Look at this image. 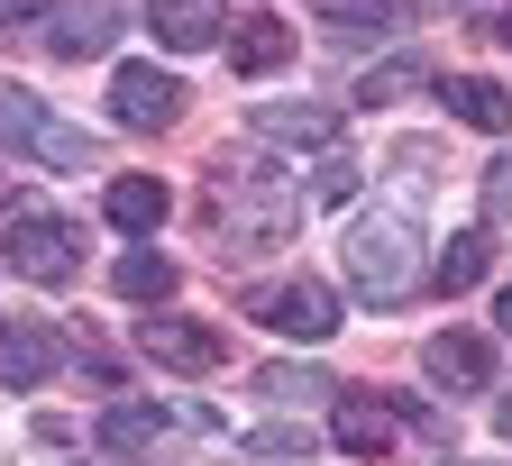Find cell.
Masks as SVG:
<instances>
[{"mask_svg":"<svg viewBox=\"0 0 512 466\" xmlns=\"http://www.w3.org/2000/svg\"><path fill=\"white\" fill-rule=\"evenodd\" d=\"M421 265H430V247H421V220H412V211L348 220V293H357V302H375V311L412 302V293H421Z\"/></svg>","mask_w":512,"mask_h":466,"instance_id":"1","label":"cell"},{"mask_svg":"<svg viewBox=\"0 0 512 466\" xmlns=\"http://www.w3.org/2000/svg\"><path fill=\"white\" fill-rule=\"evenodd\" d=\"M220 211H211V229L229 238V247H284L293 229H302V202H311V192H293L275 165H220Z\"/></svg>","mask_w":512,"mask_h":466,"instance_id":"2","label":"cell"},{"mask_svg":"<svg viewBox=\"0 0 512 466\" xmlns=\"http://www.w3.org/2000/svg\"><path fill=\"white\" fill-rule=\"evenodd\" d=\"M0 147H28L37 165H64V174L92 165V138H83V128H64L28 83H0Z\"/></svg>","mask_w":512,"mask_h":466,"instance_id":"3","label":"cell"},{"mask_svg":"<svg viewBox=\"0 0 512 466\" xmlns=\"http://www.w3.org/2000/svg\"><path fill=\"white\" fill-rule=\"evenodd\" d=\"M0 265H10V275H28V284H74L92 256H83V229H74V220L28 211V220L0 229Z\"/></svg>","mask_w":512,"mask_h":466,"instance_id":"4","label":"cell"},{"mask_svg":"<svg viewBox=\"0 0 512 466\" xmlns=\"http://www.w3.org/2000/svg\"><path fill=\"white\" fill-rule=\"evenodd\" d=\"M247 311H256V320H275L284 339H330V329H339V293H330V284H311V275H293V284H256Z\"/></svg>","mask_w":512,"mask_h":466,"instance_id":"5","label":"cell"},{"mask_svg":"<svg viewBox=\"0 0 512 466\" xmlns=\"http://www.w3.org/2000/svg\"><path fill=\"white\" fill-rule=\"evenodd\" d=\"M110 119L138 128V138H156V128L183 119V83L156 74V64H119V74H110Z\"/></svg>","mask_w":512,"mask_h":466,"instance_id":"6","label":"cell"},{"mask_svg":"<svg viewBox=\"0 0 512 466\" xmlns=\"http://www.w3.org/2000/svg\"><path fill=\"white\" fill-rule=\"evenodd\" d=\"M211 421L192 403H110L101 412V439L110 448H174V439H202Z\"/></svg>","mask_w":512,"mask_h":466,"instance_id":"7","label":"cell"},{"mask_svg":"<svg viewBox=\"0 0 512 466\" xmlns=\"http://www.w3.org/2000/svg\"><path fill=\"white\" fill-rule=\"evenodd\" d=\"M421 375L439 393H485L494 384V339H485V329H439V339L421 348Z\"/></svg>","mask_w":512,"mask_h":466,"instance_id":"8","label":"cell"},{"mask_svg":"<svg viewBox=\"0 0 512 466\" xmlns=\"http://www.w3.org/2000/svg\"><path fill=\"white\" fill-rule=\"evenodd\" d=\"M330 439H339L348 457H384V448L403 439V421H394V393L348 384V393H339V412H330Z\"/></svg>","mask_w":512,"mask_h":466,"instance_id":"9","label":"cell"},{"mask_svg":"<svg viewBox=\"0 0 512 466\" xmlns=\"http://www.w3.org/2000/svg\"><path fill=\"white\" fill-rule=\"evenodd\" d=\"M119 19H128V0H64V10L37 19V37H46V55H101L119 37Z\"/></svg>","mask_w":512,"mask_h":466,"instance_id":"10","label":"cell"},{"mask_svg":"<svg viewBox=\"0 0 512 466\" xmlns=\"http://www.w3.org/2000/svg\"><path fill=\"white\" fill-rule=\"evenodd\" d=\"M138 348H147L156 366H174V375H211V366L229 357L211 329H202V320H183V311H156V320L138 329Z\"/></svg>","mask_w":512,"mask_h":466,"instance_id":"11","label":"cell"},{"mask_svg":"<svg viewBox=\"0 0 512 466\" xmlns=\"http://www.w3.org/2000/svg\"><path fill=\"white\" fill-rule=\"evenodd\" d=\"M55 366H64V339L46 320H10V329H0V384H10V393L55 384Z\"/></svg>","mask_w":512,"mask_h":466,"instance_id":"12","label":"cell"},{"mask_svg":"<svg viewBox=\"0 0 512 466\" xmlns=\"http://www.w3.org/2000/svg\"><path fill=\"white\" fill-rule=\"evenodd\" d=\"M220 55H229V74H284L293 64V28L266 19V10H247V19L220 28Z\"/></svg>","mask_w":512,"mask_h":466,"instance_id":"13","label":"cell"},{"mask_svg":"<svg viewBox=\"0 0 512 466\" xmlns=\"http://www.w3.org/2000/svg\"><path fill=\"white\" fill-rule=\"evenodd\" d=\"M430 92H439V110H448V119L485 128V138H503V128H512V92H503V83H485V74H439Z\"/></svg>","mask_w":512,"mask_h":466,"instance_id":"14","label":"cell"},{"mask_svg":"<svg viewBox=\"0 0 512 466\" xmlns=\"http://www.w3.org/2000/svg\"><path fill=\"white\" fill-rule=\"evenodd\" d=\"M256 138H266V147H311V156H330V147H339V119L320 110V101H284V110H256Z\"/></svg>","mask_w":512,"mask_h":466,"instance_id":"15","label":"cell"},{"mask_svg":"<svg viewBox=\"0 0 512 466\" xmlns=\"http://www.w3.org/2000/svg\"><path fill=\"white\" fill-rule=\"evenodd\" d=\"M101 211H110V229H128V238H147V229H165V211H174V192H165L156 174H119V183L101 192Z\"/></svg>","mask_w":512,"mask_h":466,"instance_id":"16","label":"cell"},{"mask_svg":"<svg viewBox=\"0 0 512 466\" xmlns=\"http://www.w3.org/2000/svg\"><path fill=\"white\" fill-rule=\"evenodd\" d=\"M174 275H183V265H174V256H156V247H128V256L110 265V284H119L128 302H156V311H165V293H174Z\"/></svg>","mask_w":512,"mask_h":466,"instance_id":"17","label":"cell"},{"mask_svg":"<svg viewBox=\"0 0 512 466\" xmlns=\"http://www.w3.org/2000/svg\"><path fill=\"white\" fill-rule=\"evenodd\" d=\"M430 83V64L421 55H394V64H366V74H357V110H394L403 92H421Z\"/></svg>","mask_w":512,"mask_h":466,"instance_id":"18","label":"cell"},{"mask_svg":"<svg viewBox=\"0 0 512 466\" xmlns=\"http://www.w3.org/2000/svg\"><path fill=\"white\" fill-rule=\"evenodd\" d=\"M147 19L165 46H220V19L202 10V0H147Z\"/></svg>","mask_w":512,"mask_h":466,"instance_id":"19","label":"cell"},{"mask_svg":"<svg viewBox=\"0 0 512 466\" xmlns=\"http://www.w3.org/2000/svg\"><path fill=\"white\" fill-rule=\"evenodd\" d=\"M485 256H494V238H485V229H458V238L439 247V265H430V275H439L448 293H467V284H485Z\"/></svg>","mask_w":512,"mask_h":466,"instance_id":"20","label":"cell"},{"mask_svg":"<svg viewBox=\"0 0 512 466\" xmlns=\"http://www.w3.org/2000/svg\"><path fill=\"white\" fill-rule=\"evenodd\" d=\"M256 393H266V403H339V384L320 375V366H266Z\"/></svg>","mask_w":512,"mask_h":466,"instance_id":"21","label":"cell"},{"mask_svg":"<svg viewBox=\"0 0 512 466\" xmlns=\"http://www.w3.org/2000/svg\"><path fill=\"white\" fill-rule=\"evenodd\" d=\"M311 202H320V211H348V202H357V165H348V156H320Z\"/></svg>","mask_w":512,"mask_h":466,"instance_id":"22","label":"cell"},{"mask_svg":"<svg viewBox=\"0 0 512 466\" xmlns=\"http://www.w3.org/2000/svg\"><path fill=\"white\" fill-rule=\"evenodd\" d=\"M311 10L330 19V28H384V19H394V0H311Z\"/></svg>","mask_w":512,"mask_h":466,"instance_id":"23","label":"cell"},{"mask_svg":"<svg viewBox=\"0 0 512 466\" xmlns=\"http://www.w3.org/2000/svg\"><path fill=\"white\" fill-rule=\"evenodd\" d=\"M394 421H403V430H421V439H448V412H430L421 393H394Z\"/></svg>","mask_w":512,"mask_h":466,"instance_id":"24","label":"cell"},{"mask_svg":"<svg viewBox=\"0 0 512 466\" xmlns=\"http://www.w3.org/2000/svg\"><path fill=\"white\" fill-rule=\"evenodd\" d=\"M485 211H512V147H503L494 174H485Z\"/></svg>","mask_w":512,"mask_h":466,"instance_id":"25","label":"cell"},{"mask_svg":"<svg viewBox=\"0 0 512 466\" xmlns=\"http://www.w3.org/2000/svg\"><path fill=\"white\" fill-rule=\"evenodd\" d=\"M19 19H37V0H0V28H19Z\"/></svg>","mask_w":512,"mask_h":466,"instance_id":"26","label":"cell"},{"mask_svg":"<svg viewBox=\"0 0 512 466\" xmlns=\"http://www.w3.org/2000/svg\"><path fill=\"white\" fill-rule=\"evenodd\" d=\"M494 320H503V329H512V284H503V293H494Z\"/></svg>","mask_w":512,"mask_h":466,"instance_id":"27","label":"cell"},{"mask_svg":"<svg viewBox=\"0 0 512 466\" xmlns=\"http://www.w3.org/2000/svg\"><path fill=\"white\" fill-rule=\"evenodd\" d=\"M412 10H467V0H412Z\"/></svg>","mask_w":512,"mask_h":466,"instance_id":"28","label":"cell"},{"mask_svg":"<svg viewBox=\"0 0 512 466\" xmlns=\"http://www.w3.org/2000/svg\"><path fill=\"white\" fill-rule=\"evenodd\" d=\"M503 439H512V403H503Z\"/></svg>","mask_w":512,"mask_h":466,"instance_id":"29","label":"cell"},{"mask_svg":"<svg viewBox=\"0 0 512 466\" xmlns=\"http://www.w3.org/2000/svg\"><path fill=\"white\" fill-rule=\"evenodd\" d=\"M503 37H512V19H503Z\"/></svg>","mask_w":512,"mask_h":466,"instance_id":"30","label":"cell"}]
</instances>
